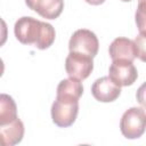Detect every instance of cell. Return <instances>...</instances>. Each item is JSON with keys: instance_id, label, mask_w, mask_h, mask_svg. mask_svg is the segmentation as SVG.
Here are the masks:
<instances>
[{"instance_id": "12", "label": "cell", "mask_w": 146, "mask_h": 146, "mask_svg": "<svg viewBox=\"0 0 146 146\" xmlns=\"http://www.w3.org/2000/svg\"><path fill=\"white\" fill-rule=\"evenodd\" d=\"M17 116V105L14 98L7 94H0V125L14 121Z\"/></svg>"}, {"instance_id": "6", "label": "cell", "mask_w": 146, "mask_h": 146, "mask_svg": "<svg viewBox=\"0 0 146 146\" xmlns=\"http://www.w3.org/2000/svg\"><path fill=\"white\" fill-rule=\"evenodd\" d=\"M108 78L119 87H128L137 80L138 71L132 62L115 59L108 68Z\"/></svg>"}, {"instance_id": "10", "label": "cell", "mask_w": 146, "mask_h": 146, "mask_svg": "<svg viewBox=\"0 0 146 146\" xmlns=\"http://www.w3.org/2000/svg\"><path fill=\"white\" fill-rule=\"evenodd\" d=\"M24 137V124L16 117L8 124L0 125V146H14L22 141Z\"/></svg>"}, {"instance_id": "7", "label": "cell", "mask_w": 146, "mask_h": 146, "mask_svg": "<svg viewBox=\"0 0 146 146\" xmlns=\"http://www.w3.org/2000/svg\"><path fill=\"white\" fill-rule=\"evenodd\" d=\"M108 52L112 60L124 59V60L133 62L137 57H139L143 60L137 42L123 36H119L112 41L108 48Z\"/></svg>"}, {"instance_id": "3", "label": "cell", "mask_w": 146, "mask_h": 146, "mask_svg": "<svg viewBox=\"0 0 146 146\" xmlns=\"http://www.w3.org/2000/svg\"><path fill=\"white\" fill-rule=\"evenodd\" d=\"M146 115L141 107H130L120 121V130L127 139H137L145 132Z\"/></svg>"}, {"instance_id": "16", "label": "cell", "mask_w": 146, "mask_h": 146, "mask_svg": "<svg viewBox=\"0 0 146 146\" xmlns=\"http://www.w3.org/2000/svg\"><path fill=\"white\" fill-rule=\"evenodd\" d=\"M120 1H123V2H129V1H131V0H120Z\"/></svg>"}, {"instance_id": "9", "label": "cell", "mask_w": 146, "mask_h": 146, "mask_svg": "<svg viewBox=\"0 0 146 146\" xmlns=\"http://www.w3.org/2000/svg\"><path fill=\"white\" fill-rule=\"evenodd\" d=\"M25 3L46 19L57 18L64 9V0H25Z\"/></svg>"}, {"instance_id": "11", "label": "cell", "mask_w": 146, "mask_h": 146, "mask_svg": "<svg viewBox=\"0 0 146 146\" xmlns=\"http://www.w3.org/2000/svg\"><path fill=\"white\" fill-rule=\"evenodd\" d=\"M83 94V86L81 80L68 78L62 80L57 86V97H67L73 99H80Z\"/></svg>"}, {"instance_id": "4", "label": "cell", "mask_w": 146, "mask_h": 146, "mask_svg": "<svg viewBox=\"0 0 146 146\" xmlns=\"http://www.w3.org/2000/svg\"><path fill=\"white\" fill-rule=\"evenodd\" d=\"M68 49L70 51L82 52L94 58L98 52L99 41L92 31L80 29L72 34L68 41Z\"/></svg>"}, {"instance_id": "15", "label": "cell", "mask_w": 146, "mask_h": 146, "mask_svg": "<svg viewBox=\"0 0 146 146\" xmlns=\"http://www.w3.org/2000/svg\"><path fill=\"white\" fill-rule=\"evenodd\" d=\"M3 72H5V64H3V60L0 58V78L2 76Z\"/></svg>"}, {"instance_id": "13", "label": "cell", "mask_w": 146, "mask_h": 146, "mask_svg": "<svg viewBox=\"0 0 146 146\" xmlns=\"http://www.w3.org/2000/svg\"><path fill=\"white\" fill-rule=\"evenodd\" d=\"M8 39V27L7 23L0 17V47H2Z\"/></svg>"}, {"instance_id": "5", "label": "cell", "mask_w": 146, "mask_h": 146, "mask_svg": "<svg viewBox=\"0 0 146 146\" xmlns=\"http://www.w3.org/2000/svg\"><path fill=\"white\" fill-rule=\"evenodd\" d=\"M65 70L70 78L84 80L94 70L92 57L82 52L70 51L65 59Z\"/></svg>"}, {"instance_id": "2", "label": "cell", "mask_w": 146, "mask_h": 146, "mask_svg": "<svg viewBox=\"0 0 146 146\" xmlns=\"http://www.w3.org/2000/svg\"><path fill=\"white\" fill-rule=\"evenodd\" d=\"M79 113V100L67 97H57L51 105L52 122L59 128L71 127Z\"/></svg>"}, {"instance_id": "14", "label": "cell", "mask_w": 146, "mask_h": 146, "mask_svg": "<svg viewBox=\"0 0 146 146\" xmlns=\"http://www.w3.org/2000/svg\"><path fill=\"white\" fill-rule=\"evenodd\" d=\"M87 3H89V5H92V6H98V5H102V3H104V1L105 0H84Z\"/></svg>"}, {"instance_id": "1", "label": "cell", "mask_w": 146, "mask_h": 146, "mask_svg": "<svg viewBox=\"0 0 146 146\" xmlns=\"http://www.w3.org/2000/svg\"><path fill=\"white\" fill-rule=\"evenodd\" d=\"M14 33L21 43L34 44L40 50L49 48L56 36L55 29L51 24L30 16H23L16 21Z\"/></svg>"}, {"instance_id": "8", "label": "cell", "mask_w": 146, "mask_h": 146, "mask_svg": "<svg viewBox=\"0 0 146 146\" xmlns=\"http://www.w3.org/2000/svg\"><path fill=\"white\" fill-rule=\"evenodd\" d=\"M91 94L98 102L111 103L117 99L121 95V87L116 86L108 76H102L92 83Z\"/></svg>"}]
</instances>
